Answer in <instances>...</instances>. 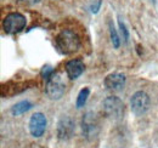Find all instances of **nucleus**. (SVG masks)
Instances as JSON below:
<instances>
[{
  "label": "nucleus",
  "instance_id": "nucleus-9",
  "mask_svg": "<svg viewBox=\"0 0 158 148\" xmlns=\"http://www.w3.org/2000/svg\"><path fill=\"white\" fill-rule=\"evenodd\" d=\"M125 75L122 73H112L108 74L105 78V86L108 90H114V91H119L124 88L125 85Z\"/></svg>",
  "mask_w": 158,
  "mask_h": 148
},
{
  "label": "nucleus",
  "instance_id": "nucleus-1",
  "mask_svg": "<svg viewBox=\"0 0 158 148\" xmlns=\"http://www.w3.org/2000/svg\"><path fill=\"white\" fill-rule=\"evenodd\" d=\"M56 46L59 47V50L62 54L69 55V54L76 52L79 49L80 39L77 35V33H74L73 31L63 29L56 37Z\"/></svg>",
  "mask_w": 158,
  "mask_h": 148
},
{
  "label": "nucleus",
  "instance_id": "nucleus-16",
  "mask_svg": "<svg viewBox=\"0 0 158 148\" xmlns=\"http://www.w3.org/2000/svg\"><path fill=\"white\" fill-rule=\"evenodd\" d=\"M100 6H101V0H98L96 4H93V5H91V12L96 14L100 10Z\"/></svg>",
  "mask_w": 158,
  "mask_h": 148
},
{
  "label": "nucleus",
  "instance_id": "nucleus-15",
  "mask_svg": "<svg viewBox=\"0 0 158 148\" xmlns=\"http://www.w3.org/2000/svg\"><path fill=\"white\" fill-rule=\"evenodd\" d=\"M52 74H54V69H52L50 66H45V67L41 69V76H43L44 79H46V80H49Z\"/></svg>",
  "mask_w": 158,
  "mask_h": 148
},
{
  "label": "nucleus",
  "instance_id": "nucleus-13",
  "mask_svg": "<svg viewBox=\"0 0 158 148\" xmlns=\"http://www.w3.org/2000/svg\"><path fill=\"white\" fill-rule=\"evenodd\" d=\"M110 34H111V41H112L114 49H118L120 46V39H119L118 33H117V31H116V28H114L112 22H110Z\"/></svg>",
  "mask_w": 158,
  "mask_h": 148
},
{
  "label": "nucleus",
  "instance_id": "nucleus-4",
  "mask_svg": "<svg viewBox=\"0 0 158 148\" xmlns=\"http://www.w3.org/2000/svg\"><path fill=\"white\" fill-rule=\"evenodd\" d=\"M27 19L20 12H11L2 21V28L7 34H16L26 27Z\"/></svg>",
  "mask_w": 158,
  "mask_h": 148
},
{
  "label": "nucleus",
  "instance_id": "nucleus-12",
  "mask_svg": "<svg viewBox=\"0 0 158 148\" xmlns=\"http://www.w3.org/2000/svg\"><path fill=\"white\" fill-rule=\"evenodd\" d=\"M89 95H90V89H89V88H84V89H81V90L79 91L78 97H77V103H76L77 108H81V107L85 106Z\"/></svg>",
  "mask_w": 158,
  "mask_h": 148
},
{
  "label": "nucleus",
  "instance_id": "nucleus-5",
  "mask_svg": "<svg viewBox=\"0 0 158 148\" xmlns=\"http://www.w3.org/2000/svg\"><path fill=\"white\" fill-rule=\"evenodd\" d=\"M66 91V84L61 76V74L54 73L46 84V95L51 100H60Z\"/></svg>",
  "mask_w": 158,
  "mask_h": 148
},
{
  "label": "nucleus",
  "instance_id": "nucleus-14",
  "mask_svg": "<svg viewBox=\"0 0 158 148\" xmlns=\"http://www.w3.org/2000/svg\"><path fill=\"white\" fill-rule=\"evenodd\" d=\"M118 24H119V28H120V33H122V35H123V39H124V41H125V43H128V40H129V31L127 29V27H125L124 22H123V21H122L120 18L118 19Z\"/></svg>",
  "mask_w": 158,
  "mask_h": 148
},
{
  "label": "nucleus",
  "instance_id": "nucleus-6",
  "mask_svg": "<svg viewBox=\"0 0 158 148\" xmlns=\"http://www.w3.org/2000/svg\"><path fill=\"white\" fill-rule=\"evenodd\" d=\"M150 106H151V100H150V96L145 91H138L135 92L131 98H130V107H131V111L135 115H143L146 112L150 109Z\"/></svg>",
  "mask_w": 158,
  "mask_h": 148
},
{
  "label": "nucleus",
  "instance_id": "nucleus-17",
  "mask_svg": "<svg viewBox=\"0 0 158 148\" xmlns=\"http://www.w3.org/2000/svg\"><path fill=\"white\" fill-rule=\"evenodd\" d=\"M23 2H27V4H37V2H39L40 0H22Z\"/></svg>",
  "mask_w": 158,
  "mask_h": 148
},
{
  "label": "nucleus",
  "instance_id": "nucleus-8",
  "mask_svg": "<svg viewBox=\"0 0 158 148\" xmlns=\"http://www.w3.org/2000/svg\"><path fill=\"white\" fill-rule=\"evenodd\" d=\"M57 137L61 141H67L73 136L74 132V121L68 115H63L57 123Z\"/></svg>",
  "mask_w": 158,
  "mask_h": 148
},
{
  "label": "nucleus",
  "instance_id": "nucleus-10",
  "mask_svg": "<svg viewBox=\"0 0 158 148\" xmlns=\"http://www.w3.org/2000/svg\"><path fill=\"white\" fill-rule=\"evenodd\" d=\"M84 63L79 58H76V60H71L66 63V73H67V76L71 79V80H76L78 79L79 76L83 74L84 72Z\"/></svg>",
  "mask_w": 158,
  "mask_h": 148
},
{
  "label": "nucleus",
  "instance_id": "nucleus-3",
  "mask_svg": "<svg viewBox=\"0 0 158 148\" xmlns=\"http://www.w3.org/2000/svg\"><path fill=\"white\" fill-rule=\"evenodd\" d=\"M102 108L105 114L113 120H119L124 115V103L117 96H108L105 98Z\"/></svg>",
  "mask_w": 158,
  "mask_h": 148
},
{
  "label": "nucleus",
  "instance_id": "nucleus-2",
  "mask_svg": "<svg viewBox=\"0 0 158 148\" xmlns=\"http://www.w3.org/2000/svg\"><path fill=\"white\" fill-rule=\"evenodd\" d=\"M81 131L83 136L88 140L91 141L99 136L100 132V123L96 114L94 112H86L83 115L81 119Z\"/></svg>",
  "mask_w": 158,
  "mask_h": 148
},
{
  "label": "nucleus",
  "instance_id": "nucleus-7",
  "mask_svg": "<svg viewBox=\"0 0 158 148\" xmlns=\"http://www.w3.org/2000/svg\"><path fill=\"white\" fill-rule=\"evenodd\" d=\"M46 130V117L43 113H34L29 119V132L33 137H41Z\"/></svg>",
  "mask_w": 158,
  "mask_h": 148
},
{
  "label": "nucleus",
  "instance_id": "nucleus-11",
  "mask_svg": "<svg viewBox=\"0 0 158 148\" xmlns=\"http://www.w3.org/2000/svg\"><path fill=\"white\" fill-rule=\"evenodd\" d=\"M32 107H33V105H32L29 101H21V102L16 103V105L11 108V113H12V115L19 117L21 114L28 112L29 109H32Z\"/></svg>",
  "mask_w": 158,
  "mask_h": 148
}]
</instances>
